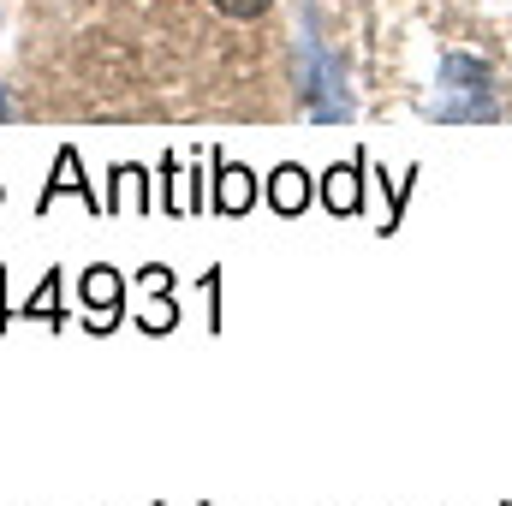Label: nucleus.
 Instances as JSON below:
<instances>
[{
	"label": "nucleus",
	"instance_id": "f257e3e1",
	"mask_svg": "<svg viewBox=\"0 0 512 506\" xmlns=\"http://www.w3.org/2000/svg\"><path fill=\"white\" fill-rule=\"evenodd\" d=\"M441 102L429 108L435 120H495V78H489V66L483 60H471V54H447L441 60Z\"/></svg>",
	"mask_w": 512,
	"mask_h": 506
},
{
	"label": "nucleus",
	"instance_id": "f03ea898",
	"mask_svg": "<svg viewBox=\"0 0 512 506\" xmlns=\"http://www.w3.org/2000/svg\"><path fill=\"white\" fill-rule=\"evenodd\" d=\"M298 84H304L310 120H352V96H346L340 54H328L316 36H304V48H298Z\"/></svg>",
	"mask_w": 512,
	"mask_h": 506
},
{
	"label": "nucleus",
	"instance_id": "7ed1b4c3",
	"mask_svg": "<svg viewBox=\"0 0 512 506\" xmlns=\"http://www.w3.org/2000/svg\"><path fill=\"white\" fill-rule=\"evenodd\" d=\"M78 292H84V304H90V334H114L120 328V316H126V280L108 268V262H96V268H84V280H78Z\"/></svg>",
	"mask_w": 512,
	"mask_h": 506
},
{
	"label": "nucleus",
	"instance_id": "20e7f679",
	"mask_svg": "<svg viewBox=\"0 0 512 506\" xmlns=\"http://www.w3.org/2000/svg\"><path fill=\"white\" fill-rule=\"evenodd\" d=\"M54 197H78L84 209L108 215L102 191H90V185H84V167H78V149H72V143L54 155V173H48V185H42V197H36V215H48V209H54Z\"/></svg>",
	"mask_w": 512,
	"mask_h": 506
},
{
	"label": "nucleus",
	"instance_id": "39448f33",
	"mask_svg": "<svg viewBox=\"0 0 512 506\" xmlns=\"http://www.w3.org/2000/svg\"><path fill=\"white\" fill-rule=\"evenodd\" d=\"M137 280H143V292H149V304H143L137 328H143V334H173V322H179V310H173V274L155 262V268H143Z\"/></svg>",
	"mask_w": 512,
	"mask_h": 506
},
{
	"label": "nucleus",
	"instance_id": "423d86ee",
	"mask_svg": "<svg viewBox=\"0 0 512 506\" xmlns=\"http://www.w3.org/2000/svg\"><path fill=\"white\" fill-rule=\"evenodd\" d=\"M215 161V191H209V209L215 215H245L256 203V179L245 167H233V161H221V155H209Z\"/></svg>",
	"mask_w": 512,
	"mask_h": 506
},
{
	"label": "nucleus",
	"instance_id": "0eeeda50",
	"mask_svg": "<svg viewBox=\"0 0 512 506\" xmlns=\"http://www.w3.org/2000/svg\"><path fill=\"white\" fill-rule=\"evenodd\" d=\"M18 316L24 322H42V328H66V298H60V268H48L42 280H36V292L18 304Z\"/></svg>",
	"mask_w": 512,
	"mask_h": 506
},
{
	"label": "nucleus",
	"instance_id": "6e6552de",
	"mask_svg": "<svg viewBox=\"0 0 512 506\" xmlns=\"http://www.w3.org/2000/svg\"><path fill=\"white\" fill-rule=\"evenodd\" d=\"M102 203H108V215H120V209H149V167L120 161V167H114V191H102Z\"/></svg>",
	"mask_w": 512,
	"mask_h": 506
},
{
	"label": "nucleus",
	"instance_id": "1a4fd4ad",
	"mask_svg": "<svg viewBox=\"0 0 512 506\" xmlns=\"http://www.w3.org/2000/svg\"><path fill=\"white\" fill-rule=\"evenodd\" d=\"M364 161H352V167H334L328 179H322V203L334 209V215H358L364 209Z\"/></svg>",
	"mask_w": 512,
	"mask_h": 506
},
{
	"label": "nucleus",
	"instance_id": "9d476101",
	"mask_svg": "<svg viewBox=\"0 0 512 506\" xmlns=\"http://www.w3.org/2000/svg\"><path fill=\"white\" fill-rule=\"evenodd\" d=\"M268 203H274L280 215H298V209L310 203V179H304L298 167H274V179H268Z\"/></svg>",
	"mask_w": 512,
	"mask_h": 506
},
{
	"label": "nucleus",
	"instance_id": "9b49d317",
	"mask_svg": "<svg viewBox=\"0 0 512 506\" xmlns=\"http://www.w3.org/2000/svg\"><path fill=\"white\" fill-rule=\"evenodd\" d=\"M209 6H215L221 18H262L274 0H209Z\"/></svg>",
	"mask_w": 512,
	"mask_h": 506
},
{
	"label": "nucleus",
	"instance_id": "f8f14e48",
	"mask_svg": "<svg viewBox=\"0 0 512 506\" xmlns=\"http://www.w3.org/2000/svg\"><path fill=\"white\" fill-rule=\"evenodd\" d=\"M12 316H18V310L6 304V268H0V334H6V322H12Z\"/></svg>",
	"mask_w": 512,
	"mask_h": 506
},
{
	"label": "nucleus",
	"instance_id": "ddd939ff",
	"mask_svg": "<svg viewBox=\"0 0 512 506\" xmlns=\"http://www.w3.org/2000/svg\"><path fill=\"white\" fill-rule=\"evenodd\" d=\"M0 197H6V185H0Z\"/></svg>",
	"mask_w": 512,
	"mask_h": 506
}]
</instances>
